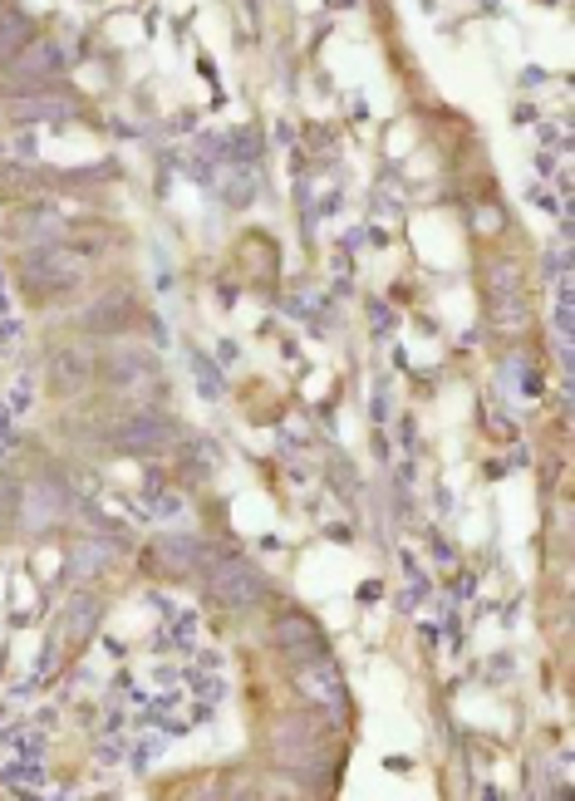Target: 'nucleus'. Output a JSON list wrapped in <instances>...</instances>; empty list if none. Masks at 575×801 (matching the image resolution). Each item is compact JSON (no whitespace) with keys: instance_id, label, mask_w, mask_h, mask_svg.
I'll use <instances>...</instances> for the list:
<instances>
[{"instance_id":"f257e3e1","label":"nucleus","mask_w":575,"mask_h":801,"mask_svg":"<svg viewBox=\"0 0 575 801\" xmlns=\"http://www.w3.org/2000/svg\"><path fill=\"white\" fill-rule=\"evenodd\" d=\"M207 585H212V595H217L222 605H231V610H246V605H256V600L266 595V580L251 571L241 556H217V561L207 566Z\"/></svg>"},{"instance_id":"f03ea898","label":"nucleus","mask_w":575,"mask_h":801,"mask_svg":"<svg viewBox=\"0 0 575 801\" xmlns=\"http://www.w3.org/2000/svg\"><path fill=\"white\" fill-rule=\"evenodd\" d=\"M295 688L315 703V708H325L330 718H340L345 713V684H340V674H335V664L320 654V659H305L300 669H295Z\"/></svg>"},{"instance_id":"7ed1b4c3","label":"nucleus","mask_w":575,"mask_h":801,"mask_svg":"<svg viewBox=\"0 0 575 801\" xmlns=\"http://www.w3.org/2000/svg\"><path fill=\"white\" fill-rule=\"evenodd\" d=\"M109 438L123 453H163L173 443V423L163 413H133V418H123V423L109 428Z\"/></svg>"},{"instance_id":"20e7f679","label":"nucleus","mask_w":575,"mask_h":801,"mask_svg":"<svg viewBox=\"0 0 575 801\" xmlns=\"http://www.w3.org/2000/svg\"><path fill=\"white\" fill-rule=\"evenodd\" d=\"M25 281L40 290H59V286H74L79 281V261L64 256L59 246H45V251H30L25 256Z\"/></svg>"},{"instance_id":"39448f33","label":"nucleus","mask_w":575,"mask_h":801,"mask_svg":"<svg viewBox=\"0 0 575 801\" xmlns=\"http://www.w3.org/2000/svg\"><path fill=\"white\" fill-rule=\"evenodd\" d=\"M64 516H69V497L59 492L55 482H35V487L20 497V521H25L30 531H50Z\"/></svg>"},{"instance_id":"423d86ee","label":"nucleus","mask_w":575,"mask_h":801,"mask_svg":"<svg viewBox=\"0 0 575 801\" xmlns=\"http://www.w3.org/2000/svg\"><path fill=\"white\" fill-rule=\"evenodd\" d=\"M59 64H64V50L55 40H30L10 64V79H15V89H25V84H40V79L59 74Z\"/></svg>"},{"instance_id":"0eeeda50","label":"nucleus","mask_w":575,"mask_h":801,"mask_svg":"<svg viewBox=\"0 0 575 801\" xmlns=\"http://www.w3.org/2000/svg\"><path fill=\"white\" fill-rule=\"evenodd\" d=\"M276 644L286 649L295 664H305V659H320V654H325V639H320V630H315L310 620H281Z\"/></svg>"},{"instance_id":"6e6552de","label":"nucleus","mask_w":575,"mask_h":801,"mask_svg":"<svg viewBox=\"0 0 575 801\" xmlns=\"http://www.w3.org/2000/svg\"><path fill=\"white\" fill-rule=\"evenodd\" d=\"M50 374H55V384L64 389V394H79V389L89 384L94 364H89V354H79V349H59L55 364H50Z\"/></svg>"},{"instance_id":"1a4fd4ad","label":"nucleus","mask_w":575,"mask_h":801,"mask_svg":"<svg viewBox=\"0 0 575 801\" xmlns=\"http://www.w3.org/2000/svg\"><path fill=\"white\" fill-rule=\"evenodd\" d=\"M163 561L173 566V571H202L207 566V546L197 541V536H163Z\"/></svg>"},{"instance_id":"9d476101","label":"nucleus","mask_w":575,"mask_h":801,"mask_svg":"<svg viewBox=\"0 0 575 801\" xmlns=\"http://www.w3.org/2000/svg\"><path fill=\"white\" fill-rule=\"evenodd\" d=\"M123 325H128V295H114V305H109V300H94L89 315H84V330H89V335H114Z\"/></svg>"},{"instance_id":"9b49d317","label":"nucleus","mask_w":575,"mask_h":801,"mask_svg":"<svg viewBox=\"0 0 575 801\" xmlns=\"http://www.w3.org/2000/svg\"><path fill=\"white\" fill-rule=\"evenodd\" d=\"M114 561V551H109V541H84L74 556H69V580H89L94 571H104Z\"/></svg>"},{"instance_id":"f8f14e48","label":"nucleus","mask_w":575,"mask_h":801,"mask_svg":"<svg viewBox=\"0 0 575 801\" xmlns=\"http://www.w3.org/2000/svg\"><path fill=\"white\" fill-rule=\"evenodd\" d=\"M99 625V600L94 595H74L69 610H64V630L69 634H89Z\"/></svg>"},{"instance_id":"ddd939ff","label":"nucleus","mask_w":575,"mask_h":801,"mask_svg":"<svg viewBox=\"0 0 575 801\" xmlns=\"http://www.w3.org/2000/svg\"><path fill=\"white\" fill-rule=\"evenodd\" d=\"M10 114H15V123H40V118H69L74 109L64 99H20Z\"/></svg>"},{"instance_id":"4468645a","label":"nucleus","mask_w":575,"mask_h":801,"mask_svg":"<svg viewBox=\"0 0 575 801\" xmlns=\"http://www.w3.org/2000/svg\"><path fill=\"white\" fill-rule=\"evenodd\" d=\"M148 369H153L148 354H114V359H109V379H114V384H138Z\"/></svg>"},{"instance_id":"2eb2a0df","label":"nucleus","mask_w":575,"mask_h":801,"mask_svg":"<svg viewBox=\"0 0 575 801\" xmlns=\"http://www.w3.org/2000/svg\"><path fill=\"white\" fill-rule=\"evenodd\" d=\"M15 45H30V20H25V15H5V10H0V59L10 55Z\"/></svg>"},{"instance_id":"dca6fc26","label":"nucleus","mask_w":575,"mask_h":801,"mask_svg":"<svg viewBox=\"0 0 575 801\" xmlns=\"http://www.w3.org/2000/svg\"><path fill=\"white\" fill-rule=\"evenodd\" d=\"M192 374H197V389H202V399H222V379H217V369H212L202 354H192Z\"/></svg>"},{"instance_id":"f3484780","label":"nucleus","mask_w":575,"mask_h":801,"mask_svg":"<svg viewBox=\"0 0 575 801\" xmlns=\"http://www.w3.org/2000/svg\"><path fill=\"white\" fill-rule=\"evenodd\" d=\"M10 507H15V492L0 482V521H5V512H10Z\"/></svg>"}]
</instances>
